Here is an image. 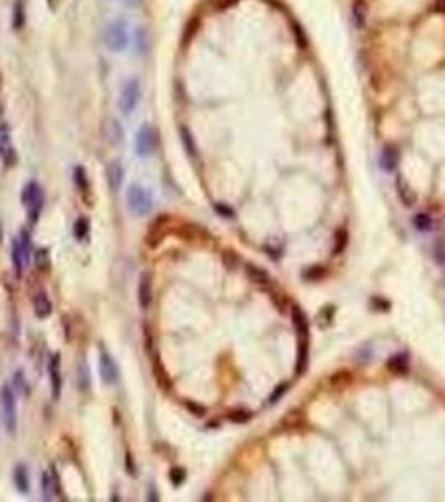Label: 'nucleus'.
I'll list each match as a JSON object with an SVG mask.
<instances>
[{"label": "nucleus", "instance_id": "1", "mask_svg": "<svg viewBox=\"0 0 445 502\" xmlns=\"http://www.w3.org/2000/svg\"><path fill=\"white\" fill-rule=\"evenodd\" d=\"M104 44L109 50L121 52L129 44V30L128 22L124 19H116L111 24H107L104 30Z\"/></svg>", "mask_w": 445, "mask_h": 502}, {"label": "nucleus", "instance_id": "2", "mask_svg": "<svg viewBox=\"0 0 445 502\" xmlns=\"http://www.w3.org/2000/svg\"><path fill=\"white\" fill-rule=\"evenodd\" d=\"M125 200H128L129 209L138 214V216H143V214L149 213L154 205L151 191L146 190V187H143L141 184H131L128 187V193H125Z\"/></svg>", "mask_w": 445, "mask_h": 502}, {"label": "nucleus", "instance_id": "3", "mask_svg": "<svg viewBox=\"0 0 445 502\" xmlns=\"http://www.w3.org/2000/svg\"><path fill=\"white\" fill-rule=\"evenodd\" d=\"M22 205L27 209L29 221L32 224L37 223L39 214L42 211V205H44V193H42V187L35 181H30L24 186Z\"/></svg>", "mask_w": 445, "mask_h": 502}, {"label": "nucleus", "instance_id": "4", "mask_svg": "<svg viewBox=\"0 0 445 502\" xmlns=\"http://www.w3.org/2000/svg\"><path fill=\"white\" fill-rule=\"evenodd\" d=\"M141 96H143V91H141V84L138 79H129L124 84L121 89V94H119V107L124 114H131L136 111L138 104L141 101Z\"/></svg>", "mask_w": 445, "mask_h": 502}, {"label": "nucleus", "instance_id": "5", "mask_svg": "<svg viewBox=\"0 0 445 502\" xmlns=\"http://www.w3.org/2000/svg\"><path fill=\"white\" fill-rule=\"evenodd\" d=\"M2 418L9 433H14L17 428V404H15L14 389L10 385L2 387Z\"/></svg>", "mask_w": 445, "mask_h": 502}, {"label": "nucleus", "instance_id": "6", "mask_svg": "<svg viewBox=\"0 0 445 502\" xmlns=\"http://www.w3.org/2000/svg\"><path fill=\"white\" fill-rule=\"evenodd\" d=\"M156 144H158V133H156V129L149 124H143L139 128L138 134H136V153L141 158H146V156H149L156 149Z\"/></svg>", "mask_w": 445, "mask_h": 502}, {"label": "nucleus", "instance_id": "7", "mask_svg": "<svg viewBox=\"0 0 445 502\" xmlns=\"http://www.w3.org/2000/svg\"><path fill=\"white\" fill-rule=\"evenodd\" d=\"M101 133H102V138L106 139L111 146L121 144L122 139H124V128H122V124L119 122L116 117H112V116L104 117V121L101 122Z\"/></svg>", "mask_w": 445, "mask_h": 502}, {"label": "nucleus", "instance_id": "8", "mask_svg": "<svg viewBox=\"0 0 445 502\" xmlns=\"http://www.w3.org/2000/svg\"><path fill=\"white\" fill-rule=\"evenodd\" d=\"M0 158L5 166H14L17 161V153H15L12 139H10L9 124H0Z\"/></svg>", "mask_w": 445, "mask_h": 502}, {"label": "nucleus", "instance_id": "9", "mask_svg": "<svg viewBox=\"0 0 445 502\" xmlns=\"http://www.w3.org/2000/svg\"><path fill=\"white\" fill-rule=\"evenodd\" d=\"M99 372H101V379L104 384L111 385L117 380L119 377V370L117 365L114 362V358L111 357V353L107 350H101V358H99Z\"/></svg>", "mask_w": 445, "mask_h": 502}, {"label": "nucleus", "instance_id": "10", "mask_svg": "<svg viewBox=\"0 0 445 502\" xmlns=\"http://www.w3.org/2000/svg\"><path fill=\"white\" fill-rule=\"evenodd\" d=\"M167 218L166 216H162V218H158L156 221L151 224L149 229H148V234H146V244H148L149 248H158L159 244L164 241V238H166V234H167Z\"/></svg>", "mask_w": 445, "mask_h": 502}, {"label": "nucleus", "instance_id": "11", "mask_svg": "<svg viewBox=\"0 0 445 502\" xmlns=\"http://www.w3.org/2000/svg\"><path fill=\"white\" fill-rule=\"evenodd\" d=\"M49 377H50V392L55 400L60 399L62 392V375H60V355L54 353L49 362Z\"/></svg>", "mask_w": 445, "mask_h": 502}, {"label": "nucleus", "instance_id": "12", "mask_svg": "<svg viewBox=\"0 0 445 502\" xmlns=\"http://www.w3.org/2000/svg\"><path fill=\"white\" fill-rule=\"evenodd\" d=\"M138 300L141 308H148L151 301H153V276L148 271L141 275L138 286Z\"/></svg>", "mask_w": 445, "mask_h": 502}, {"label": "nucleus", "instance_id": "13", "mask_svg": "<svg viewBox=\"0 0 445 502\" xmlns=\"http://www.w3.org/2000/svg\"><path fill=\"white\" fill-rule=\"evenodd\" d=\"M60 490V485H59V475H57L55 469L52 467L50 474L49 472H44L42 474V494H44V499L45 500H50L54 497L55 492Z\"/></svg>", "mask_w": 445, "mask_h": 502}, {"label": "nucleus", "instance_id": "14", "mask_svg": "<svg viewBox=\"0 0 445 502\" xmlns=\"http://www.w3.org/2000/svg\"><path fill=\"white\" fill-rule=\"evenodd\" d=\"M106 177H107L109 187H111L112 191H117L119 187H121L122 179H124V169H122V164L119 163L117 159L111 161V163L106 166Z\"/></svg>", "mask_w": 445, "mask_h": 502}, {"label": "nucleus", "instance_id": "15", "mask_svg": "<svg viewBox=\"0 0 445 502\" xmlns=\"http://www.w3.org/2000/svg\"><path fill=\"white\" fill-rule=\"evenodd\" d=\"M306 425V417L301 410H291L281 418L280 427H283L285 430H298Z\"/></svg>", "mask_w": 445, "mask_h": 502}, {"label": "nucleus", "instance_id": "16", "mask_svg": "<svg viewBox=\"0 0 445 502\" xmlns=\"http://www.w3.org/2000/svg\"><path fill=\"white\" fill-rule=\"evenodd\" d=\"M352 19L357 29H365L366 19H368V5L365 0H355L352 5Z\"/></svg>", "mask_w": 445, "mask_h": 502}, {"label": "nucleus", "instance_id": "17", "mask_svg": "<svg viewBox=\"0 0 445 502\" xmlns=\"http://www.w3.org/2000/svg\"><path fill=\"white\" fill-rule=\"evenodd\" d=\"M291 320H293V325H295V328H296V333L300 335L303 340H306L308 318H306L305 313H303V310L300 306H296V305L291 306Z\"/></svg>", "mask_w": 445, "mask_h": 502}, {"label": "nucleus", "instance_id": "18", "mask_svg": "<svg viewBox=\"0 0 445 502\" xmlns=\"http://www.w3.org/2000/svg\"><path fill=\"white\" fill-rule=\"evenodd\" d=\"M399 159H400L399 149L392 144L385 146L384 151H382V158H380L382 167H384L385 171H394L395 166L399 164Z\"/></svg>", "mask_w": 445, "mask_h": 502}, {"label": "nucleus", "instance_id": "19", "mask_svg": "<svg viewBox=\"0 0 445 502\" xmlns=\"http://www.w3.org/2000/svg\"><path fill=\"white\" fill-rule=\"evenodd\" d=\"M395 186H397V195H399L402 205L407 206V208H410V206L415 205L417 195L413 193V190L407 184V182H404V179H402V177H397Z\"/></svg>", "mask_w": 445, "mask_h": 502}, {"label": "nucleus", "instance_id": "20", "mask_svg": "<svg viewBox=\"0 0 445 502\" xmlns=\"http://www.w3.org/2000/svg\"><path fill=\"white\" fill-rule=\"evenodd\" d=\"M34 311L37 318H47L52 313V303L44 291H40L34 298Z\"/></svg>", "mask_w": 445, "mask_h": 502}, {"label": "nucleus", "instance_id": "21", "mask_svg": "<svg viewBox=\"0 0 445 502\" xmlns=\"http://www.w3.org/2000/svg\"><path fill=\"white\" fill-rule=\"evenodd\" d=\"M353 382V372H350V370H338V372H335L332 377H330V380H328V384L332 389L335 390H342V389H347V387L352 384Z\"/></svg>", "mask_w": 445, "mask_h": 502}, {"label": "nucleus", "instance_id": "22", "mask_svg": "<svg viewBox=\"0 0 445 502\" xmlns=\"http://www.w3.org/2000/svg\"><path fill=\"white\" fill-rule=\"evenodd\" d=\"M244 271H246V276H248L253 283H258V285L271 283V276L268 275V271H265L263 268H260V266H255V265L248 263L244 266Z\"/></svg>", "mask_w": 445, "mask_h": 502}, {"label": "nucleus", "instance_id": "23", "mask_svg": "<svg viewBox=\"0 0 445 502\" xmlns=\"http://www.w3.org/2000/svg\"><path fill=\"white\" fill-rule=\"evenodd\" d=\"M14 484H15V487H17V490L20 494H27L29 492L30 484H29V472H27V467H25V465L19 464L17 467H15V470H14Z\"/></svg>", "mask_w": 445, "mask_h": 502}, {"label": "nucleus", "instance_id": "24", "mask_svg": "<svg viewBox=\"0 0 445 502\" xmlns=\"http://www.w3.org/2000/svg\"><path fill=\"white\" fill-rule=\"evenodd\" d=\"M12 263H14V268H15V273H17V276H20L22 275V271H24V266L27 265V258H25L24 251H22V248H20L19 238L12 241Z\"/></svg>", "mask_w": 445, "mask_h": 502}, {"label": "nucleus", "instance_id": "25", "mask_svg": "<svg viewBox=\"0 0 445 502\" xmlns=\"http://www.w3.org/2000/svg\"><path fill=\"white\" fill-rule=\"evenodd\" d=\"M387 365H389L390 372H394L395 375L404 377L408 373V360H407V355H404V353H399V355H395V357H392Z\"/></svg>", "mask_w": 445, "mask_h": 502}, {"label": "nucleus", "instance_id": "26", "mask_svg": "<svg viewBox=\"0 0 445 502\" xmlns=\"http://www.w3.org/2000/svg\"><path fill=\"white\" fill-rule=\"evenodd\" d=\"M154 377H156V382H158V385L161 387V389H164V390L171 389V379H169V375H167L164 365L161 363L159 358H156V362H154Z\"/></svg>", "mask_w": 445, "mask_h": 502}, {"label": "nucleus", "instance_id": "27", "mask_svg": "<svg viewBox=\"0 0 445 502\" xmlns=\"http://www.w3.org/2000/svg\"><path fill=\"white\" fill-rule=\"evenodd\" d=\"M179 133H181V141H182V146H184L186 153L189 154L191 158H196L198 148H196V141H195V138H193L191 131L187 129L186 126H182V128L179 129Z\"/></svg>", "mask_w": 445, "mask_h": 502}, {"label": "nucleus", "instance_id": "28", "mask_svg": "<svg viewBox=\"0 0 445 502\" xmlns=\"http://www.w3.org/2000/svg\"><path fill=\"white\" fill-rule=\"evenodd\" d=\"M12 25L15 30H22L25 25V9L20 0H15L12 9Z\"/></svg>", "mask_w": 445, "mask_h": 502}, {"label": "nucleus", "instance_id": "29", "mask_svg": "<svg viewBox=\"0 0 445 502\" xmlns=\"http://www.w3.org/2000/svg\"><path fill=\"white\" fill-rule=\"evenodd\" d=\"M308 367V342L303 340L298 347V358H296V375H303Z\"/></svg>", "mask_w": 445, "mask_h": 502}, {"label": "nucleus", "instance_id": "30", "mask_svg": "<svg viewBox=\"0 0 445 502\" xmlns=\"http://www.w3.org/2000/svg\"><path fill=\"white\" fill-rule=\"evenodd\" d=\"M74 181H76V186L79 187L82 191L84 196H87L89 193V177H87V172L84 169V166H76L74 167Z\"/></svg>", "mask_w": 445, "mask_h": 502}, {"label": "nucleus", "instance_id": "31", "mask_svg": "<svg viewBox=\"0 0 445 502\" xmlns=\"http://www.w3.org/2000/svg\"><path fill=\"white\" fill-rule=\"evenodd\" d=\"M77 385H79L81 390H87L89 385H91V372H89V367L84 362L77 365Z\"/></svg>", "mask_w": 445, "mask_h": 502}, {"label": "nucleus", "instance_id": "32", "mask_svg": "<svg viewBox=\"0 0 445 502\" xmlns=\"http://www.w3.org/2000/svg\"><path fill=\"white\" fill-rule=\"evenodd\" d=\"M348 244V231L345 228H340L337 233H335V248H333V255H342L345 248Z\"/></svg>", "mask_w": 445, "mask_h": 502}, {"label": "nucleus", "instance_id": "33", "mask_svg": "<svg viewBox=\"0 0 445 502\" xmlns=\"http://www.w3.org/2000/svg\"><path fill=\"white\" fill-rule=\"evenodd\" d=\"M325 275H327V268L320 265L310 266V268H306L303 271V278L306 281H320L322 278H325Z\"/></svg>", "mask_w": 445, "mask_h": 502}, {"label": "nucleus", "instance_id": "34", "mask_svg": "<svg viewBox=\"0 0 445 502\" xmlns=\"http://www.w3.org/2000/svg\"><path fill=\"white\" fill-rule=\"evenodd\" d=\"M226 418L233 423H246L251 418V412L244 409H233L226 414Z\"/></svg>", "mask_w": 445, "mask_h": 502}, {"label": "nucleus", "instance_id": "35", "mask_svg": "<svg viewBox=\"0 0 445 502\" xmlns=\"http://www.w3.org/2000/svg\"><path fill=\"white\" fill-rule=\"evenodd\" d=\"M12 387H14V392H17L20 395H29V384L25 380L24 373L19 372L14 375V380H12Z\"/></svg>", "mask_w": 445, "mask_h": 502}, {"label": "nucleus", "instance_id": "36", "mask_svg": "<svg viewBox=\"0 0 445 502\" xmlns=\"http://www.w3.org/2000/svg\"><path fill=\"white\" fill-rule=\"evenodd\" d=\"M89 229H91L89 219L87 218H79L74 223V236L79 239V241H81V239H86L87 234H89Z\"/></svg>", "mask_w": 445, "mask_h": 502}, {"label": "nucleus", "instance_id": "37", "mask_svg": "<svg viewBox=\"0 0 445 502\" xmlns=\"http://www.w3.org/2000/svg\"><path fill=\"white\" fill-rule=\"evenodd\" d=\"M270 298H271V301L275 303V306L278 308V310H280L281 313H285L286 306L290 305V301H288V298L283 295V293H278V291L271 290V291H270Z\"/></svg>", "mask_w": 445, "mask_h": 502}, {"label": "nucleus", "instance_id": "38", "mask_svg": "<svg viewBox=\"0 0 445 502\" xmlns=\"http://www.w3.org/2000/svg\"><path fill=\"white\" fill-rule=\"evenodd\" d=\"M223 263L228 270H236L239 265V256L233 249H226L223 253Z\"/></svg>", "mask_w": 445, "mask_h": 502}, {"label": "nucleus", "instance_id": "39", "mask_svg": "<svg viewBox=\"0 0 445 502\" xmlns=\"http://www.w3.org/2000/svg\"><path fill=\"white\" fill-rule=\"evenodd\" d=\"M35 265H37V268H40V270H49L50 256H49V251L45 248H40L37 253H35Z\"/></svg>", "mask_w": 445, "mask_h": 502}, {"label": "nucleus", "instance_id": "40", "mask_svg": "<svg viewBox=\"0 0 445 502\" xmlns=\"http://www.w3.org/2000/svg\"><path fill=\"white\" fill-rule=\"evenodd\" d=\"M413 224H415V228L420 229V231H427V229H430V226H432V219L428 214L420 213L413 218Z\"/></svg>", "mask_w": 445, "mask_h": 502}, {"label": "nucleus", "instance_id": "41", "mask_svg": "<svg viewBox=\"0 0 445 502\" xmlns=\"http://www.w3.org/2000/svg\"><path fill=\"white\" fill-rule=\"evenodd\" d=\"M198 27H200V20L198 19H191L189 22H187L186 29H184V35H182V42H184V44H187V42L195 37Z\"/></svg>", "mask_w": 445, "mask_h": 502}, {"label": "nucleus", "instance_id": "42", "mask_svg": "<svg viewBox=\"0 0 445 502\" xmlns=\"http://www.w3.org/2000/svg\"><path fill=\"white\" fill-rule=\"evenodd\" d=\"M169 479L174 485H181L186 479V470L181 467H172L169 470Z\"/></svg>", "mask_w": 445, "mask_h": 502}, {"label": "nucleus", "instance_id": "43", "mask_svg": "<svg viewBox=\"0 0 445 502\" xmlns=\"http://www.w3.org/2000/svg\"><path fill=\"white\" fill-rule=\"evenodd\" d=\"M19 243H20V248H22V251H24L25 258H27V263H29V256H30V234H29V231L22 229V233H20V236H19Z\"/></svg>", "mask_w": 445, "mask_h": 502}, {"label": "nucleus", "instance_id": "44", "mask_svg": "<svg viewBox=\"0 0 445 502\" xmlns=\"http://www.w3.org/2000/svg\"><path fill=\"white\" fill-rule=\"evenodd\" d=\"M286 392H288V384H281V385H278V387H276V389H275L273 394L270 395V404H276V402H278V400L281 399V397H283V395L286 394Z\"/></svg>", "mask_w": 445, "mask_h": 502}, {"label": "nucleus", "instance_id": "45", "mask_svg": "<svg viewBox=\"0 0 445 502\" xmlns=\"http://www.w3.org/2000/svg\"><path fill=\"white\" fill-rule=\"evenodd\" d=\"M186 407H187V410L196 417H203L204 414H206V409H204L203 405L195 404V402H186Z\"/></svg>", "mask_w": 445, "mask_h": 502}, {"label": "nucleus", "instance_id": "46", "mask_svg": "<svg viewBox=\"0 0 445 502\" xmlns=\"http://www.w3.org/2000/svg\"><path fill=\"white\" fill-rule=\"evenodd\" d=\"M239 0H214V9L216 10H228L234 7Z\"/></svg>", "mask_w": 445, "mask_h": 502}, {"label": "nucleus", "instance_id": "47", "mask_svg": "<svg viewBox=\"0 0 445 502\" xmlns=\"http://www.w3.org/2000/svg\"><path fill=\"white\" fill-rule=\"evenodd\" d=\"M214 209L221 214V216L224 218H233L234 216V211H233V208H229L226 205H221V203H218V205H214Z\"/></svg>", "mask_w": 445, "mask_h": 502}, {"label": "nucleus", "instance_id": "48", "mask_svg": "<svg viewBox=\"0 0 445 502\" xmlns=\"http://www.w3.org/2000/svg\"><path fill=\"white\" fill-rule=\"evenodd\" d=\"M125 465H128V472L129 474H134L136 472V469H134V460H133V456L128 452V456H125Z\"/></svg>", "mask_w": 445, "mask_h": 502}, {"label": "nucleus", "instance_id": "49", "mask_svg": "<svg viewBox=\"0 0 445 502\" xmlns=\"http://www.w3.org/2000/svg\"><path fill=\"white\" fill-rule=\"evenodd\" d=\"M433 10L438 14H445V0H435L433 4Z\"/></svg>", "mask_w": 445, "mask_h": 502}, {"label": "nucleus", "instance_id": "50", "mask_svg": "<svg viewBox=\"0 0 445 502\" xmlns=\"http://www.w3.org/2000/svg\"><path fill=\"white\" fill-rule=\"evenodd\" d=\"M125 4L129 5V7H141L143 5V0H125Z\"/></svg>", "mask_w": 445, "mask_h": 502}, {"label": "nucleus", "instance_id": "51", "mask_svg": "<svg viewBox=\"0 0 445 502\" xmlns=\"http://www.w3.org/2000/svg\"><path fill=\"white\" fill-rule=\"evenodd\" d=\"M2 236H4L2 234V224H0V243H2Z\"/></svg>", "mask_w": 445, "mask_h": 502}, {"label": "nucleus", "instance_id": "52", "mask_svg": "<svg viewBox=\"0 0 445 502\" xmlns=\"http://www.w3.org/2000/svg\"><path fill=\"white\" fill-rule=\"evenodd\" d=\"M0 87H2V74H0Z\"/></svg>", "mask_w": 445, "mask_h": 502}]
</instances>
